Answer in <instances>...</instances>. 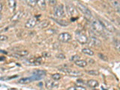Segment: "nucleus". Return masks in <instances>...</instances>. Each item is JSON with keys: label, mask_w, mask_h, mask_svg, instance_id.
Returning a JSON list of instances; mask_svg holds the SVG:
<instances>
[{"label": "nucleus", "mask_w": 120, "mask_h": 90, "mask_svg": "<svg viewBox=\"0 0 120 90\" xmlns=\"http://www.w3.org/2000/svg\"><path fill=\"white\" fill-rule=\"evenodd\" d=\"M91 29L93 30L95 33H97L98 35H101V34L104 33V29L103 28L102 25L98 21V20H95V19H91Z\"/></svg>", "instance_id": "1"}, {"label": "nucleus", "mask_w": 120, "mask_h": 90, "mask_svg": "<svg viewBox=\"0 0 120 90\" xmlns=\"http://www.w3.org/2000/svg\"><path fill=\"white\" fill-rule=\"evenodd\" d=\"M77 7L78 10H80L81 12L84 14V16L86 17V18L87 19H89V20H91L92 18V12L90 11V10L87 7H86L84 5H82L81 3H77Z\"/></svg>", "instance_id": "2"}, {"label": "nucleus", "mask_w": 120, "mask_h": 90, "mask_svg": "<svg viewBox=\"0 0 120 90\" xmlns=\"http://www.w3.org/2000/svg\"><path fill=\"white\" fill-rule=\"evenodd\" d=\"M54 14L59 18H64L65 17V12L64 9V6L62 5H55L53 8Z\"/></svg>", "instance_id": "3"}, {"label": "nucleus", "mask_w": 120, "mask_h": 90, "mask_svg": "<svg viewBox=\"0 0 120 90\" xmlns=\"http://www.w3.org/2000/svg\"><path fill=\"white\" fill-rule=\"evenodd\" d=\"M98 21L101 22V24L102 25L103 28L105 30H107V31H109L110 32H113L116 31L115 27L109 21L104 20V19H98Z\"/></svg>", "instance_id": "4"}, {"label": "nucleus", "mask_w": 120, "mask_h": 90, "mask_svg": "<svg viewBox=\"0 0 120 90\" xmlns=\"http://www.w3.org/2000/svg\"><path fill=\"white\" fill-rule=\"evenodd\" d=\"M59 70H61L64 73H66L68 75H69V76H71V77H77L82 76V73L80 72V71H74V70H71L69 68H60Z\"/></svg>", "instance_id": "5"}, {"label": "nucleus", "mask_w": 120, "mask_h": 90, "mask_svg": "<svg viewBox=\"0 0 120 90\" xmlns=\"http://www.w3.org/2000/svg\"><path fill=\"white\" fill-rule=\"evenodd\" d=\"M58 39L59 41H61L62 43H67L72 39V36L68 32H62L59 35Z\"/></svg>", "instance_id": "6"}, {"label": "nucleus", "mask_w": 120, "mask_h": 90, "mask_svg": "<svg viewBox=\"0 0 120 90\" xmlns=\"http://www.w3.org/2000/svg\"><path fill=\"white\" fill-rule=\"evenodd\" d=\"M76 39L81 44H85L88 42V38L85 34L78 32L76 33Z\"/></svg>", "instance_id": "7"}, {"label": "nucleus", "mask_w": 120, "mask_h": 90, "mask_svg": "<svg viewBox=\"0 0 120 90\" xmlns=\"http://www.w3.org/2000/svg\"><path fill=\"white\" fill-rule=\"evenodd\" d=\"M88 44L89 47H100L101 45V42L100 40H98L95 36H91L90 37V40L89 41Z\"/></svg>", "instance_id": "8"}, {"label": "nucleus", "mask_w": 120, "mask_h": 90, "mask_svg": "<svg viewBox=\"0 0 120 90\" xmlns=\"http://www.w3.org/2000/svg\"><path fill=\"white\" fill-rule=\"evenodd\" d=\"M24 15V12L22 11H18L17 12L15 13L13 17L11 18V22H17L20 20V19L23 17Z\"/></svg>", "instance_id": "9"}, {"label": "nucleus", "mask_w": 120, "mask_h": 90, "mask_svg": "<svg viewBox=\"0 0 120 90\" xmlns=\"http://www.w3.org/2000/svg\"><path fill=\"white\" fill-rule=\"evenodd\" d=\"M45 85H46V88L48 89H52L55 88H57L59 86V82L57 80L52 81V80H47L45 82Z\"/></svg>", "instance_id": "10"}, {"label": "nucleus", "mask_w": 120, "mask_h": 90, "mask_svg": "<svg viewBox=\"0 0 120 90\" xmlns=\"http://www.w3.org/2000/svg\"><path fill=\"white\" fill-rule=\"evenodd\" d=\"M66 8H67V11H68V14L71 17H74V16H77L78 14V12L77 9L72 5H68L66 6Z\"/></svg>", "instance_id": "11"}, {"label": "nucleus", "mask_w": 120, "mask_h": 90, "mask_svg": "<svg viewBox=\"0 0 120 90\" xmlns=\"http://www.w3.org/2000/svg\"><path fill=\"white\" fill-rule=\"evenodd\" d=\"M37 24V20L35 18H30L25 23V27L26 29H33Z\"/></svg>", "instance_id": "12"}, {"label": "nucleus", "mask_w": 120, "mask_h": 90, "mask_svg": "<svg viewBox=\"0 0 120 90\" xmlns=\"http://www.w3.org/2000/svg\"><path fill=\"white\" fill-rule=\"evenodd\" d=\"M110 4L112 5V8H114V9L119 12V9H120V5H119V0H109Z\"/></svg>", "instance_id": "13"}, {"label": "nucleus", "mask_w": 120, "mask_h": 90, "mask_svg": "<svg viewBox=\"0 0 120 90\" xmlns=\"http://www.w3.org/2000/svg\"><path fill=\"white\" fill-rule=\"evenodd\" d=\"M86 85L92 89H95L98 86L99 83H98V82L95 80H89L86 82Z\"/></svg>", "instance_id": "14"}, {"label": "nucleus", "mask_w": 120, "mask_h": 90, "mask_svg": "<svg viewBox=\"0 0 120 90\" xmlns=\"http://www.w3.org/2000/svg\"><path fill=\"white\" fill-rule=\"evenodd\" d=\"M36 5L41 10L44 11L47 8V3L45 0H36Z\"/></svg>", "instance_id": "15"}, {"label": "nucleus", "mask_w": 120, "mask_h": 90, "mask_svg": "<svg viewBox=\"0 0 120 90\" xmlns=\"http://www.w3.org/2000/svg\"><path fill=\"white\" fill-rule=\"evenodd\" d=\"M29 62L31 64H34V65H41L44 62V59L43 57H38L36 59H32L31 60H29Z\"/></svg>", "instance_id": "16"}, {"label": "nucleus", "mask_w": 120, "mask_h": 90, "mask_svg": "<svg viewBox=\"0 0 120 90\" xmlns=\"http://www.w3.org/2000/svg\"><path fill=\"white\" fill-rule=\"evenodd\" d=\"M52 19L56 22V23H58L59 26H68L69 25V22H67V21L64 20H62L61 18H59V19L52 18Z\"/></svg>", "instance_id": "17"}, {"label": "nucleus", "mask_w": 120, "mask_h": 90, "mask_svg": "<svg viewBox=\"0 0 120 90\" xmlns=\"http://www.w3.org/2000/svg\"><path fill=\"white\" fill-rule=\"evenodd\" d=\"M8 7L10 8L11 11H14L17 6L16 0H8Z\"/></svg>", "instance_id": "18"}, {"label": "nucleus", "mask_w": 120, "mask_h": 90, "mask_svg": "<svg viewBox=\"0 0 120 90\" xmlns=\"http://www.w3.org/2000/svg\"><path fill=\"white\" fill-rule=\"evenodd\" d=\"M74 63L76 65L80 68H85L87 65V62H86V60H82V59H78L77 61H75Z\"/></svg>", "instance_id": "19"}, {"label": "nucleus", "mask_w": 120, "mask_h": 90, "mask_svg": "<svg viewBox=\"0 0 120 90\" xmlns=\"http://www.w3.org/2000/svg\"><path fill=\"white\" fill-rule=\"evenodd\" d=\"M32 81H34V80H33V77L32 76L31 77L22 78V79H20V80L18 81V82H19V83H21V84H26V83H29V82H32Z\"/></svg>", "instance_id": "20"}, {"label": "nucleus", "mask_w": 120, "mask_h": 90, "mask_svg": "<svg viewBox=\"0 0 120 90\" xmlns=\"http://www.w3.org/2000/svg\"><path fill=\"white\" fill-rule=\"evenodd\" d=\"M49 24H50V22H49L48 20H44L43 21H41L38 24V27L40 29H44V28L47 27V26H49Z\"/></svg>", "instance_id": "21"}, {"label": "nucleus", "mask_w": 120, "mask_h": 90, "mask_svg": "<svg viewBox=\"0 0 120 90\" xmlns=\"http://www.w3.org/2000/svg\"><path fill=\"white\" fill-rule=\"evenodd\" d=\"M46 71H44V70H36V71H33V74H36V75H38V76H41L43 77L46 74Z\"/></svg>", "instance_id": "22"}, {"label": "nucleus", "mask_w": 120, "mask_h": 90, "mask_svg": "<svg viewBox=\"0 0 120 90\" xmlns=\"http://www.w3.org/2000/svg\"><path fill=\"white\" fill-rule=\"evenodd\" d=\"M82 52H83V53L88 55V56H93L94 55V52L90 50V49H88V48H83L82 50Z\"/></svg>", "instance_id": "23"}, {"label": "nucleus", "mask_w": 120, "mask_h": 90, "mask_svg": "<svg viewBox=\"0 0 120 90\" xmlns=\"http://www.w3.org/2000/svg\"><path fill=\"white\" fill-rule=\"evenodd\" d=\"M113 45H114V47L116 50H117L118 52H119V50H120V42L119 39H115L113 41Z\"/></svg>", "instance_id": "24"}, {"label": "nucleus", "mask_w": 120, "mask_h": 90, "mask_svg": "<svg viewBox=\"0 0 120 90\" xmlns=\"http://www.w3.org/2000/svg\"><path fill=\"white\" fill-rule=\"evenodd\" d=\"M86 73L90 74V75H93V76H98V75H99V71H96V70L86 71Z\"/></svg>", "instance_id": "25"}, {"label": "nucleus", "mask_w": 120, "mask_h": 90, "mask_svg": "<svg viewBox=\"0 0 120 90\" xmlns=\"http://www.w3.org/2000/svg\"><path fill=\"white\" fill-rule=\"evenodd\" d=\"M26 2L30 7H35L36 5V0H26Z\"/></svg>", "instance_id": "26"}, {"label": "nucleus", "mask_w": 120, "mask_h": 90, "mask_svg": "<svg viewBox=\"0 0 120 90\" xmlns=\"http://www.w3.org/2000/svg\"><path fill=\"white\" fill-rule=\"evenodd\" d=\"M17 53L19 56H20L21 57H22V56H25L26 55H28L29 54V52L27 50H20V51H17Z\"/></svg>", "instance_id": "27"}, {"label": "nucleus", "mask_w": 120, "mask_h": 90, "mask_svg": "<svg viewBox=\"0 0 120 90\" xmlns=\"http://www.w3.org/2000/svg\"><path fill=\"white\" fill-rule=\"evenodd\" d=\"M68 90H71V89H73V90H85L86 88L83 87V86H76V87L68 88Z\"/></svg>", "instance_id": "28"}, {"label": "nucleus", "mask_w": 120, "mask_h": 90, "mask_svg": "<svg viewBox=\"0 0 120 90\" xmlns=\"http://www.w3.org/2000/svg\"><path fill=\"white\" fill-rule=\"evenodd\" d=\"M52 78L54 80H60V78H61V75L59 74H54L52 75Z\"/></svg>", "instance_id": "29"}, {"label": "nucleus", "mask_w": 120, "mask_h": 90, "mask_svg": "<svg viewBox=\"0 0 120 90\" xmlns=\"http://www.w3.org/2000/svg\"><path fill=\"white\" fill-rule=\"evenodd\" d=\"M47 1L49 5L51 6H55V5H56V4H57L56 0H47Z\"/></svg>", "instance_id": "30"}, {"label": "nucleus", "mask_w": 120, "mask_h": 90, "mask_svg": "<svg viewBox=\"0 0 120 90\" xmlns=\"http://www.w3.org/2000/svg\"><path fill=\"white\" fill-rule=\"evenodd\" d=\"M98 56H99V58H100L101 59L104 60V61H108V58L106 56H104V55L101 54V53H99V54H98Z\"/></svg>", "instance_id": "31"}, {"label": "nucleus", "mask_w": 120, "mask_h": 90, "mask_svg": "<svg viewBox=\"0 0 120 90\" xmlns=\"http://www.w3.org/2000/svg\"><path fill=\"white\" fill-rule=\"evenodd\" d=\"M8 36L5 35H0V41H5L8 40Z\"/></svg>", "instance_id": "32"}, {"label": "nucleus", "mask_w": 120, "mask_h": 90, "mask_svg": "<svg viewBox=\"0 0 120 90\" xmlns=\"http://www.w3.org/2000/svg\"><path fill=\"white\" fill-rule=\"evenodd\" d=\"M78 59H80V56H77V55H74L71 58V61H73V62L77 61V60H78Z\"/></svg>", "instance_id": "33"}, {"label": "nucleus", "mask_w": 120, "mask_h": 90, "mask_svg": "<svg viewBox=\"0 0 120 90\" xmlns=\"http://www.w3.org/2000/svg\"><path fill=\"white\" fill-rule=\"evenodd\" d=\"M56 56V58H58V59H65V56L64 54H62V53H59Z\"/></svg>", "instance_id": "34"}, {"label": "nucleus", "mask_w": 120, "mask_h": 90, "mask_svg": "<svg viewBox=\"0 0 120 90\" xmlns=\"http://www.w3.org/2000/svg\"><path fill=\"white\" fill-rule=\"evenodd\" d=\"M77 83L78 84V86H84V82H82V80H78Z\"/></svg>", "instance_id": "35"}, {"label": "nucleus", "mask_w": 120, "mask_h": 90, "mask_svg": "<svg viewBox=\"0 0 120 90\" xmlns=\"http://www.w3.org/2000/svg\"><path fill=\"white\" fill-rule=\"evenodd\" d=\"M50 52H44L43 53V57H50Z\"/></svg>", "instance_id": "36"}, {"label": "nucleus", "mask_w": 120, "mask_h": 90, "mask_svg": "<svg viewBox=\"0 0 120 90\" xmlns=\"http://www.w3.org/2000/svg\"><path fill=\"white\" fill-rule=\"evenodd\" d=\"M2 8H3V5H2V4L1 2H0V13H1V11H2Z\"/></svg>", "instance_id": "37"}, {"label": "nucleus", "mask_w": 120, "mask_h": 90, "mask_svg": "<svg viewBox=\"0 0 120 90\" xmlns=\"http://www.w3.org/2000/svg\"><path fill=\"white\" fill-rule=\"evenodd\" d=\"M5 58L3 57V56H0V61H3V60H5Z\"/></svg>", "instance_id": "38"}, {"label": "nucleus", "mask_w": 120, "mask_h": 90, "mask_svg": "<svg viewBox=\"0 0 120 90\" xmlns=\"http://www.w3.org/2000/svg\"><path fill=\"white\" fill-rule=\"evenodd\" d=\"M89 62H93L94 63V61H93V60H92V59H89Z\"/></svg>", "instance_id": "39"}]
</instances>
